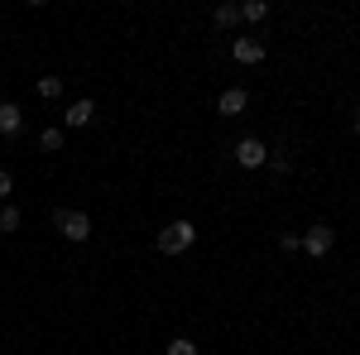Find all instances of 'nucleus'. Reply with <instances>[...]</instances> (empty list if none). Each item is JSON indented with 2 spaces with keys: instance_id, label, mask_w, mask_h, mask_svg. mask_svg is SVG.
Returning <instances> with one entry per match:
<instances>
[{
  "instance_id": "1",
  "label": "nucleus",
  "mask_w": 360,
  "mask_h": 355,
  "mask_svg": "<svg viewBox=\"0 0 360 355\" xmlns=\"http://www.w3.org/2000/svg\"><path fill=\"white\" fill-rule=\"evenodd\" d=\"M193 240H197L193 221H173V226H164V231L154 235V250H159V254H183Z\"/></svg>"
},
{
  "instance_id": "2",
  "label": "nucleus",
  "mask_w": 360,
  "mask_h": 355,
  "mask_svg": "<svg viewBox=\"0 0 360 355\" xmlns=\"http://www.w3.org/2000/svg\"><path fill=\"white\" fill-rule=\"evenodd\" d=\"M53 226H58V235L72 240V245L91 240V217L86 212H53Z\"/></svg>"
},
{
  "instance_id": "4",
  "label": "nucleus",
  "mask_w": 360,
  "mask_h": 355,
  "mask_svg": "<svg viewBox=\"0 0 360 355\" xmlns=\"http://www.w3.org/2000/svg\"><path fill=\"white\" fill-rule=\"evenodd\" d=\"M332 245H336V231H332V226H312V231L303 235L307 259H322V254H332Z\"/></svg>"
},
{
  "instance_id": "10",
  "label": "nucleus",
  "mask_w": 360,
  "mask_h": 355,
  "mask_svg": "<svg viewBox=\"0 0 360 355\" xmlns=\"http://www.w3.org/2000/svg\"><path fill=\"white\" fill-rule=\"evenodd\" d=\"M240 20H269V0H250V5H240Z\"/></svg>"
},
{
  "instance_id": "3",
  "label": "nucleus",
  "mask_w": 360,
  "mask_h": 355,
  "mask_svg": "<svg viewBox=\"0 0 360 355\" xmlns=\"http://www.w3.org/2000/svg\"><path fill=\"white\" fill-rule=\"evenodd\" d=\"M231 154H236V164H240V168H264V164H269V144L255 139V135H245Z\"/></svg>"
},
{
  "instance_id": "15",
  "label": "nucleus",
  "mask_w": 360,
  "mask_h": 355,
  "mask_svg": "<svg viewBox=\"0 0 360 355\" xmlns=\"http://www.w3.org/2000/svg\"><path fill=\"white\" fill-rule=\"evenodd\" d=\"M278 250H303V235H293V231H283V235H278Z\"/></svg>"
},
{
  "instance_id": "12",
  "label": "nucleus",
  "mask_w": 360,
  "mask_h": 355,
  "mask_svg": "<svg viewBox=\"0 0 360 355\" xmlns=\"http://www.w3.org/2000/svg\"><path fill=\"white\" fill-rule=\"evenodd\" d=\"M39 149L44 154H58L63 149V130H39Z\"/></svg>"
},
{
  "instance_id": "17",
  "label": "nucleus",
  "mask_w": 360,
  "mask_h": 355,
  "mask_svg": "<svg viewBox=\"0 0 360 355\" xmlns=\"http://www.w3.org/2000/svg\"><path fill=\"white\" fill-rule=\"evenodd\" d=\"M356 130H360V106H356Z\"/></svg>"
},
{
  "instance_id": "11",
  "label": "nucleus",
  "mask_w": 360,
  "mask_h": 355,
  "mask_svg": "<svg viewBox=\"0 0 360 355\" xmlns=\"http://www.w3.org/2000/svg\"><path fill=\"white\" fill-rule=\"evenodd\" d=\"M39 96L44 101H58L63 96V77H39Z\"/></svg>"
},
{
  "instance_id": "5",
  "label": "nucleus",
  "mask_w": 360,
  "mask_h": 355,
  "mask_svg": "<svg viewBox=\"0 0 360 355\" xmlns=\"http://www.w3.org/2000/svg\"><path fill=\"white\" fill-rule=\"evenodd\" d=\"M91 115H96V101H72V106L63 110V125H68V130H82V125H91Z\"/></svg>"
},
{
  "instance_id": "8",
  "label": "nucleus",
  "mask_w": 360,
  "mask_h": 355,
  "mask_svg": "<svg viewBox=\"0 0 360 355\" xmlns=\"http://www.w3.org/2000/svg\"><path fill=\"white\" fill-rule=\"evenodd\" d=\"M245 91H240V86H226L221 96H217V110H221V115H240V110H245Z\"/></svg>"
},
{
  "instance_id": "9",
  "label": "nucleus",
  "mask_w": 360,
  "mask_h": 355,
  "mask_svg": "<svg viewBox=\"0 0 360 355\" xmlns=\"http://www.w3.org/2000/svg\"><path fill=\"white\" fill-rule=\"evenodd\" d=\"M212 20H217L221 29H236V25H240V5H217V10H212Z\"/></svg>"
},
{
  "instance_id": "13",
  "label": "nucleus",
  "mask_w": 360,
  "mask_h": 355,
  "mask_svg": "<svg viewBox=\"0 0 360 355\" xmlns=\"http://www.w3.org/2000/svg\"><path fill=\"white\" fill-rule=\"evenodd\" d=\"M0 231H20V207H0Z\"/></svg>"
},
{
  "instance_id": "7",
  "label": "nucleus",
  "mask_w": 360,
  "mask_h": 355,
  "mask_svg": "<svg viewBox=\"0 0 360 355\" xmlns=\"http://www.w3.org/2000/svg\"><path fill=\"white\" fill-rule=\"evenodd\" d=\"M231 58H236V63H259V58H264V44H255V39H231Z\"/></svg>"
},
{
  "instance_id": "16",
  "label": "nucleus",
  "mask_w": 360,
  "mask_h": 355,
  "mask_svg": "<svg viewBox=\"0 0 360 355\" xmlns=\"http://www.w3.org/2000/svg\"><path fill=\"white\" fill-rule=\"evenodd\" d=\"M10 188H15V178H10V173H5V168H0V202H5V197H10Z\"/></svg>"
},
{
  "instance_id": "6",
  "label": "nucleus",
  "mask_w": 360,
  "mask_h": 355,
  "mask_svg": "<svg viewBox=\"0 0 360 355\" xmlns=\"http://www.w3.org/2000/svg\"><path fill=\"white\" fill-rule=\"evenodd\" d=\"M20 125H25V110L15 106V101H0V135H20Z\"/></svg>"
},
{
  "instance_id": "14",
  "label": "nucleus",
  "mask_w": 360,
  "mask_h": 355,
  "mask_svg": "<svg viewBox=\"0 0 360 355\" xmlns=\"http://www.w3.org/2000/svg\"><path fill=\"white\" fill-rule=\"evenodd\" d=\"M168 355H197V346L188 336H173V341H168Z\"/></svg>"
}]
</instances>
